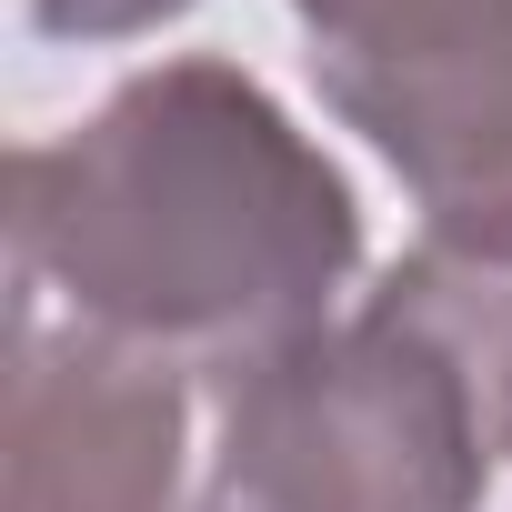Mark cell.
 Instances as JSON below:
<instances>
[{"label":"cell","mask_w":512,"mask_h":512,"mask_svg":"<svg viewBox=\"0 0 512 512\" xmlns=\"http://www.w3.org/2000/svg\"><path fill=\"white\" fill-rule=\"evenodd\" d=\"M512 462V251L412 241L322 332L211 372L201 512H482Z\"/></svg>","instance_id":"7a4b0ae2"},{"label":"cell","mask_w":512,"mask_h":512,"mask_svg":"<svg viewBox=\"0 0 512 512\" xmlns=\"http://www.w3.org/2000/svg\"><path fill=\"white\" fill-rule=\"evenodd\" d=\"M201 382L11 292V442L0 512H201Z\"/></svg>","instance_id":"277c9868"},{"label":"cell","mask_w":512,"mask_h":512,"mask_svg":"<svg viewBox=\"0 0 512 512\" xmlns=\"http://www.w3.org/2000/svg\"><path fill=\"white\" fill-rule=\"evenodd\" d=\"M181 11L191 0H31V31L41 41H141Z\"/></svg>","instance_id":"5b68a950"},{"label":"cell","mask_w":512,"mask_h":512,"mask_svg":"<svg viewBox=\"0 0 512 512\" xmlns=\"http://www.w3.org/2000/svg\"><path fill=\"white\" fill-rule=\"evenodd\" d=\"M342 131L422 201L432 241L512 251V0H292Z\"/></svg>","instance_id":"3957f363"},{"label":"cell","mask_w":512,"mask_h":512,"mask_svg":"<svg viewBox=\"0 0 512 512\" xmlns=\"http://www.w3.org/2000/svg\"><path fill=\"white\" fill-rule=\"evenodd\" d=\"M352 272L342 161L241 61H151L91 121L11 151V292L191 372L322 332Z\"/></svg>","instance_id":"6da1fadb"}]
</instances>
